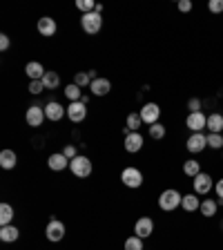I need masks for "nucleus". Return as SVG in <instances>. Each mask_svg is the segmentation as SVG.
<instances>
[{"label":"nucleus","mask_w":223,"mask_h":250,"mask_svg":"<svg viewBox=\"0 0 223 250\" xmlns=\"http://www.w3.org/2000/svg\"><path fill=\"white\" fill-rule=\"evenodd\" d=\"M181 201H183V194L179 190H174V188H170V190H163L161 197H159V208L165 210V212H174L181 206Z\"/></svg>","instance_id":"obj_1"},{"label":"nucleus","mask_w":223,"mask_h":250,"mask_svg":"<svg viewBox=\"0 0 223 250\" xmlns=\"http://www.w3.org/2000/svg\"><path fill=\"white\" fill-rule=\"evenodd\" d=\"M185 147H187V152H192V154L203 152L205 147H208V134H203V132H194V134H190Z\"/></svg>","instance_id":"obj_6"},{"label":"nucleus","mask_w":223,"mask_h":250,"mask_svg":"<svg viewBox=\"0 0 223 250\" xmlns=\"http://www.w3.org/2000/svg\"><path fill=\"white\" fill-rule=\"evenodd\" d=\"M42 89H45L42 81H29V92H31V94H41Z\"/></svg>","instance_id":"obj_35"},{"label":"nucleus","mask_w":223,"mask_h":250,"mask_svg":"<svg viewBox=\"0 0 223 250\" xmlns=\"http://www.w3.org/2000/svg\"><path fill=\"white\" fill-rule=\"evenodd\" d=\"M74 85H78V87H92V76H89L87 72H78L76 76H74Z\"/></svg>","instance_id":"obj_29"},{"label":"nucleus","mask_w":223,"mask_h":250,"mask_svg":"<svg viewBox=\"0 0 223 250\" xmlns=\"http://www.w3.org/2000/svg\"><path fill=\"white\" fill-rule=\"evenodd\" d=\"M0 49H2V52H7V49H9V36H5V34L0 36Z\"/></svg>","instance_id":"obj_39"},{"label":"nucleus","mask_w":223,"mask_h":250,"mask_svg":"<svg viewBox=\"0 0 223 250\" xmlns=\"http://www.w3.org/2000/svg\"><path fill=\"white\" fill-rule=\"evenodd\" d=\"M143 125V119H141L139 112H132L127 116V132H139V127Z\"/></svg>","instance_id":"obj_28"},{"label":"nucleus","mask_w":223,"mask_h":250,"mask_svg":"<svg viewBox=\"0 0 223 250\" xmlns=\"http://www.w3.org/2000/svg\"><path fill=\"white\" fill-rule=\"evenodd\" d=\"M121 181L125 183L127 188H141V183H143V172L139 170V167H125L123 172H121Z\"/></svg>","instance_id":"obj_5"},{"label":"nucleus","mask_w":223,"mask_h":250,"mask_svg":"<svg viewBox=\"0 0 223 250\" xmlns=\"http://www.w3.org/2000/svg\"><path fill=\"white\" fill-rule=\"evenodd\" d=\"M139 114H141V119H143V123L154 125V123H159V119H161V107L156 103H145L141 107Z\"/></svg>","instance_id":"obj_7"},{"label":"nucleus","mask_w":223,"mask_h":250,"mask_svg":"<svg viewBox=\"0 0 223 250\" xmlns=\"http://www.w3.org/2000/svg\"><path fill=\"white\" fill-rule=\"evenodd\" d=\"M45 116L49 121H61L65 116V107L61 103H56V101H52V103L45 105Z\"/></svg>","instance_id":"obj_19"},{"label":"nucleus","mask_w":223,"mask_h":250,"mask_svg":"<svg viewBox=\"0 0 223 250\" xmlns=\"http://www.w3.org/2000/svg\"><path fill=\"white\" fill-rule=\"evenodd\" d=\"M62 154H65V156H67V159H69V161H72V159H76V147H74V146H67V147H65V150H62Z\"/></svg>","instance_id":"obj_37"},{"label":"nucleus","mask_w":223,"mask_h":250,"mask_svg":"<svg viewBox=\"0 0 223 250\" xmlns=\"http://www.w3.org/2000/svg\"><path fill=\"white\" fill-rule=\"evenodd\" d=\"M67 163H69V159L62 152H56V154H49V159H47V166H49V170H54V172H61V170H65L67 167Z\"/></svg>","instance_id":"obj_15"},{"label":"nucleus","mask_w":223,"mask_h":250,"mask_svg":"<svg viewBox=\"0 0 223 250\" xmlns=\"http://www.w3.org/2000/svg\"><path fill=\"white\" fill-rule=\"evenodd\" d=\"M69 170L74 172V177L87 179L92 174V161H89L87 156H76V159L69 161Z\"/></svg>","instance_id":"obj_2"},{"label":"nucleus","mask_w":223,"mask_h":250,"mask_svg":"<svg viewBox=\"0 0 223 250\" xmlns=\"http://www.w3.org/2000/svg\"><path fill=\"white\" fill-rule=\"evenodd\" d=\"M18 237H20V230L16 226H2L0 228V241H5V244H14V241H18Z\"/></svg>","instance_id":"obj_20"},{"label":"nucleus","mask_w":223,"mask_h":250,"mask_svg":"<svg viewBox=\"0 0 223 250\" xmlns=\"http://www.w3.org/2000/svg\"><path fill=\"white\" fill-rule=\"evenodd\" d=\"M56 29H58V25H56V21L54 18H49V16H42L41 21H38V34L41 36H54L56 34Z\"/></svg>","instance_id":"obj_13"},{"label":"nucleus","mask_w":223,"mask_h":250,"mask_svg":"<svg viewBox=\"0 0 223 250\" xmlns=\"http://www.w3.org/2000/svg\"><path fill=\"white\" fill-rule=\"evenodd\" d=\"M45 72H47V69L42 67L41 62H36V61H31V62H27V65H25V74L29 76V81H42Z\"/></svg>","instance_id":"obj_16"},{"label":"nucleus","mask_w":223,"mask_h":250,"mask_svg":"<svg viewBox=\"0 0 223 250\" xmlns=\"http://www.w3.org/2000/svg\"><path fill=\"white\" fill-rule=\"evenodd\" d=\"M125 250H143V239L141 237H130V239H125Z\"/></svg>","instance_id":"obj_31"},{"label":"nucleus","mask_w":223,"mask_h":250,"mask_svg":"<svg viewBox=\"0 0 223 250\" xmlns=\"http://www.w3.org/2000/svg\"><path fill=\"white\" fill-rule=\"evenodd\" d=\"M14 221V208L9 203H0V228L2 226H11Z\"/></svg>","instance_id":"obj_23"},{"label":"nucleus","mask_w":223,"mask_h":250,"mask_svg":"<svg viewBox=\"0 0 223 250\" xmlns=\"http://www.w3.org/2000/svg\"><path fill=\"white\" fill-rule=\"evenodd\" d=\"M208 130H210V134H221L223 132V114H210L208 116Z\"/></svg>","instance_id":"obj_22"},{"label":"nucleus","mask_w":223,"mask_h":250,"mask_svg":"<svg viewBox=\"0 0 223 250\" xmlns=\"http://www.w3.org/2000/svg\"><path fill=\"white\" fill-rule=\"evenodd\" d=\"M150 136H152L154 141H161L163 136H165V125H161V123L150 125Z\"/></svg>","instance_id":"obj_30"},{"label":"nucleus","mask_w":223,"mask_h":250,"mask_svg":"<svg viewBox=\"0 0 223 250\" xmlns=\"http://www.w3.org/2000/svg\"><path fill=\"white\" fill-rule=\"evenodd\" d=\"M92 94L94 96H107L109 92H112V83H109L107 78H96V81H92Z\"/></svg>","instance_id":"obj_17"},{"label":"nucleus","mask_w":223,"mask_h":250,"mask_svg":"<svg viewBox=\"0 0 223 250\" xmlns=\"http://www.w3.org/2000/svg\"><path fill=\"white\" fill-rule=\"evenodd\" d=\"M219 210V203L214 201V199H205V201H201V208H199V212L203 214V217H214Z\"/></svg>","instance_id":"obj_24"},{"label":"nucleus","mask_w":223,"mask_h":250,"mask_svg":"<svg viewBox=\"0 0 223 250\" xmlns=\"http://www.w3.org/2000/svg\"><path fill=\"white\" fill-rule=\"evenodd\" d=\"M187 107H190V112H201V101H199V99H190V101H187Z\"/></svg>","instance_id":"obj_36"},{"label":"nucleus","mask_w":223,"mask_h":250,"mask_svg":"<svg viewBox=\"0 0 223 250\" xmlns=\"http://www.w3.org/2000/svg\"><path fill=\"white\" fill-rule=\"evenodd\" d=\"M179 11H183V14H185V11H192V2H190V0H181V2H179Z\"/></svg>","instance_id":"obj_38"},{"label":"nucleus","mask_w":223,"mask_h":250,"mask_svg":"<svg viewBox=\"0 0 223 250\" xmlns=\"http://www.w3.org/2000/svg\"><path fill=\"white\" fill-rule=\"evenodd\" d=\"M183 172H185L190 179H194L197 174H201V163L194 161V159H190V161L183 163Z\"/></svg>","instance_id":"obj_26"},{"label":"nucleus","mask_w":223,"mask_h":250,"mask_svg":"<svg viewBox=\"0 0 223 250\" xmlns=\"http://www.w3.org/2000/svg\"><path fill=\"white\" fill-rule=\"evenodd\" d=\"M27 125H31V127H41L42 121L47 119L45 116V109L41 107V105H31L29 109H27Z\"/></svg>","instance_id":"obj_11"},{"label":"nucleus","mask_w":223,"mask_h":250,"mask_svg":"<svg viewBox=\"0 0 223 250\" xmlns=\"http://www.w3.org/2000/svg\"><path fill=\"white\" fill-rule=\"evenodd\" d=\"M16 163H18V156H16L14 150H2L0 152V166L5 170H14Z\"/></svg>","instance_id":"obj_21"},{"label":"nucleus","mask_w":223,"mask_h":250,"mask_svg":"<svg viewBox=\"0 0 223 250\" xmlns=\"http://www.w3.org/2000/svg\"><path fill=\"white\" fill-rule=\"evenodd\" d=\"M65 96H67L72 103H76V101H83V92H81V87H78V85H74V83L65 87Z\"/></svg>","instance_id":"obj_27"},{"label":"nucleus","mask_w":223,"mask_h":250,"mask_svg":"<svg viewBox=\"0 0 223 250\" xmlns=\"http://www.w3.org/2000/svg\"><path fill=\"white\" fill-rule=\"evenodd\" d=\"M194 183V192L197 194H210V190L214 188V181L210 174H205V172H201V174H197V177L192 179Z\"/></svg>","instance_id":"obj_8"},{"label":"nucleus","mask_w":223,"mask_h":250,"mask_svg":"<svg viewBox=\"0 0 223 250\" xmlns=\"http://www.w3.org/2000/svg\"><path fill=\"white\" fill-rule=\"evenodd\" d=\"M185 125H187V130L192 132H203L205 127H208V116L203 114V112H190L185 119Z\"/></svg>","instance_id":"obj_4"},{"label":"nucleus","mask_w":223,"mask_h":250,"mask_svg":"<svg viewBox=\"0 0 223 250\" xmlns=\"http://www.w3.org/2000/svg\"><path fill=\"white\" fill-rule=\"evenodd\" d=\"M81 27H83L85 34H99L101 27H103V16L96 14V11H92V14H83V18H81Z\"/></svg>","instance_id":"obj_3"},{"label":"nucleus","mask_w":223,"mask_h":250,"mask_svg":"<svg viewBox=\"0 0 223 250\" xmlns=\"http://www.w3.org/2000/svg\"><path fill=\"white\" fill-rule=\"evenodd\" d=\"M181 208L185 210V212H197L199 208H201V199H199L197 192H190V194H183V201H181Z\"/></svg>","instance_id":"obj_18"},{"label":"nucleus","mask_w":223,"mask_h":250,"mask_svg":"<svg viewBox=\"0 0 223 250\" xmlns=\"http://www.w3.org/2000/svg\"><path fill=\"white\" fill-rule=\"evenodd\" d=\"M152 232H154V221H152L150 217H141L139 221L134 224V234L136 237H141V239L150 237Z\"/></svg>","instance_id":"obj_12"},{"label":"nucleus","mask_w":223,"mask_h":250,"mask_svg":"<svg viewBox=\"0 0 223 250\" xmlns=\"http://www.w3.org/2000/svg\"><path fill=\"white\" fill-rule=\"evenodd\" d=\"M141 147H143V136H141V132H127V134H125V150L134 154Z\"/></svg>","instance_id":"obj_14"},{"label":"nucleus","mask_w":223,"mask_h":250,"mask_svg":"<svg viewBox=\"0 0 223 250\" xmlns=\"http://www.w3.org/2000/svg\"><path fill=\"white\" fill-rule=\"evenodd\" d=\"M208 9L212 11V14H221V11H223V0H210Z\"/></svg>","instance_id":"obj_34"},{"label":"nucleus","mask_w":223,"mask_h":250,"mask_svg":"<svg viewBox=\"0 0 223 250\" xmlns=\"http://www.w3.org/2000/svg\"><path fill=\"white\" fill-rule=\"evenodd\" d=\"M45 234H47V239L49 241H61L62 237H65V224L58 221V219H52L45 228Z\"/></svg>","instance_id":"obj_10"},{"label":"nucleus","mask_w":223,"mask_h":250,"mask_svg":"<svg viewBox=\"0 0 223 250\" xmlns=\"http://www.w3.org/2000/svg\"><path fill=\"white\" fill-rule=\"evenodd\" d=\"M85 116H87V107H85L83 101H76V103L67 105V119L72 123H81V121H85Z\"/></svg>","instance_id":"obj_9"},{"label":"nucleus","mask_w":223,"mask_h":250,"mask_svg":"<svg viewBox=\"0 0 223 250\" xmlns=\"http://www.w3.org/2000/svg\"><path fill=\"white\" fill-rule=\"evenodd\" d=\"M208 147H212V150H221L223 147V136L221 134H208Z\"/></svg>","instance_id":"obj_33"},{"label":"nucleus","mask_w":223,"mask_h":250,"mask_svg":"<svg viewBox=\"0 0 223 250\" xmlns=\"http://www.w3.org/2000/svg\"><path fill=\"white\" fill-rule=\"evenodd\" d=\"M42 85H45V89H56L58 85H61V76L49 69V72H45V76H42Z\"/></svg>","instance_id":"obj_25"},{"label":"nucleus","mask_w":223,"mask_h":250,"mask_svg":"<svg viewBox=\"0 0 223 250\" xmlns=\"http://www.w3.org/2000/svg\"><path fill=\"white\" fill-rule=\"evenodd\" d=\"M76 7L83 11V14H92V11L96 9V2H94V0H76Z\"/></svg>","instance_id":"obj_32"},{"label":"nucleus","mask_w":223,"mask_h":250,"mask_svg":"<svg viewBox=\"0 0 223 250\" xmlns=\"http://www.w3.org/2000/svg\"><path fill=\"white\" fill-rule=\"evenodd\" d=\"M214 190H217V194L221 197V201H223V179H219V181L214 183Z\"/></svg>","instance_id":"obj_40"}]
</instances>
